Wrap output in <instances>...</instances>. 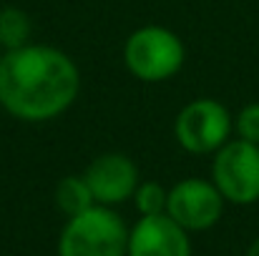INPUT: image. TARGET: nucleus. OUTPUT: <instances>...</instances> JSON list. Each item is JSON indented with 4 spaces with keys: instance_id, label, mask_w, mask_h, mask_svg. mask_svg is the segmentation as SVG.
Returning <instances> with one entry per match:
<instances>
[{
    "instance_id": "nucleus-4",
    "label": "nucleus",
    "mask_w": 259,
    "mask_h": 256,
    "mask_svg": "<svg viewBox=\"0 0 259 256\" xmlns=\"http://www.w3.org/2000/svg\"><path fill=\"white\" fill-rule=\"evenodd\" d=\"M234 133V116L217 98L189 100L174 121V138L189 153H217Z\"/></svg>"
},
{
    "instance_id": "nucleus-12",
    "label": "nucleus",
    "mask_w": 259,
    "mask_h": 256,
    "mask_svg": "<svg viewBox=\"0 0 259 256\" xmlns=\"http://www.w3.org/2000/svg\"><path fill=\"white\" fill-rule=\"evenodd\" d=\"M234 133L237 138L259 146V103H247L234 116Z\"/></svg>"
},
{
    "instance_id": "nucleus-2",
    "label": "nucleus",
    "mask_w": 259,
    "mask_h": 256,
    "mask_svg": "<svg viewBox=\"0 0 259 256\" xmlns=\"http://www.w3.org/2000/svg\"><path fill=\"white\" fill-rule=\"evenodd\" d=\"M128 229L111 206H91L68 216L58 239V256H126Z\"/></svg>"
},
{
    "instance_id": "nucleus-5",
    "label": "nucleus",
    "mask_w": 259,
    "mask_h": 256,
    "mask_svg": "<svg viewBox=\"0 0 259 256\" xmlns=\"http://www.w3.org/2000/svg\"><path fill=\"white\" fill-rule=\"evenodd\" d=\"M211 181L222 191L224 201L237 206H249L259 201V146L229 138L211 164Z\"/></svg>"
},
{
    "instance_id": "nucleus-9",
    "label": "nucleus",
    "mask_w": 259,
    "mask_h": 256,
    "mask_svg": "<svg viewBox=\"0 0 259 256\" xmlns=\"http://www.w3.org/2000/svg\"><path fill=\"white\" fill-rule=\"evenodd\" d=\"M56 206L63 214H68V216H76V214L86 211L91 206H96V198L91 193L86 176H66V178H61L58 186H56Z\"/></svg>"
},
{
    "instance_id": "nucleus-7",
    "label": "nucleus",
    "mask_w": 259,
    "mask_h": 256,
    "mask_svg": "<svg viewBox=\"0 0 259 256\" xmlns=\"http://www.w3.org/2000/svg\"><path fill=\"white\" fill-rule=\"evenodd\" d=\"M86 181L96 203L116 206L134 196L139 181V169L126 153H103L93 159L86 169Z\"/></svg>"
},
{
    "instance_id": "nucleus-13",
    "label": "nucleus",
    "mask_w": 259,
    "mask_h": 256,
    "mask_svg": "<svg viewBox=\"0 0 259 256\" xmlns=\"http://www.w3.org/2000/svg\"><path fill=\"white\" fill-rule=\"evenodd\" d=\"M247 256H259V236L249 244V249H247Z\"/></svg>"
},
{
    "instance_id": "nucleus-8",
    "label": "nucleus",
    "mask_w": 259,
    "mask_h": 256,
    "mask_svg": "<svg viewBox=\"0 0 259 256\" xmlns=\"http://www.w3.org/2000/svg\"><path fill=\"white\" fill-rule=\"evenodd\" d=\"M126 256H191L189 234L169 214L141 216L128 231Z\"/></svg>"
},
{
    "instance_id": "nucleus-6",
    "label": "nucleus",
    "mask_w": 259,
    "mask_h": 256,
    "mask_svg": "<svg viewBox=\"0 0 259 256\" xmlns=\"http://www.w3.org/2000/svg\"><path fill=\"white\" fill-rule=\"evenodd\" d=\"M166 214L186 231H206L224 214V196L214 181L184 178L169 188Z\"/></svg>"
},
{
    "instance_id": "nucleus-3",
    "label": "nucleus",
    "mask_w": 259,
    "mask_h": 256,
    "mask_svg": "<svg viewBox=\"0 0 259 256\" xmlns=\"http://www.w3.org/2000/svg\"><path fill=\"white\" fill-rule=\"evenodd\" d=\"M186 61L181 38L164 25H144L123 43V63L128 73L144 83H164L174 78Z\"/></svg>"
},
{
    "instance_id": "nucleus-1",
    "label": "nucleus",
    "mask_w": 259,
    "mask_h": 256,
    "mask_svg": "<svg viewBox=\"0 0 259 256\" xmlns=\"http://www.w3.org/2000/svg\"><path fill=\"white\" fill-rule=\"evenodd\" d=\"M78 90V66L61 48L25 43L0 58V106L13 118L51 121L73 106Z\"/></svg>"
},
{
    "instance_id": "nucleus-11",
    "label": "nucleus",
    "mask_w": 259,
    "mask_h": 256,
    "mask_svg": "<svg viewBox=\"0 0 259 256\" xmlns=\"http://www.w3.org/2000/svg\"><path fill=\"white\" fill-rule=\"evenodd\" d=\"M131 198H134L136 211L141 216H154V214H166L169 191L159 181H144V183L136 186V191H134Z\"/></svg>"
},
{
    "instance_id": "nucleus-10",
    "label": "nucleus",
    "mask_w": 259,
    "mask_h": 256,
    "mask_svg": "<svg viewBox=\"0 0 259 256\" xmlns=\"http://www.w3.org/2000/svg\"><path fill=\"white\" fill-rule=\"evenodd\" d=\"M33 23L25 10L20 8H0V45L5 50H15L25 43H30Z\"/></svg>"
}]
</instances>
